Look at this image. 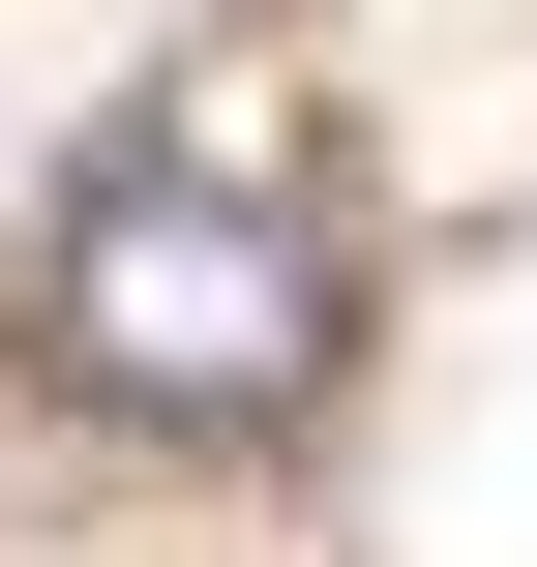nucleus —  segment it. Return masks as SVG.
I'll return each mask as SVG.
<instances>
[{
    "label": "nucleus",
    "mask_w": 537,
    "mask_h": 567,
    "mask_svg": "<svg viewBox=\"0 0 537 567\" xmlns=\"http://www.w3.org/2000/svg\"><path fill=\"white\" fill-rule=\"evenodd\" d=\"M30 359H60L90 419L239 449V419H299V389L359 359V269H329V209L239 179V150H90L60 239H30Z\"/></svg>",
    "instance_id": "1"
}]
</instances>
